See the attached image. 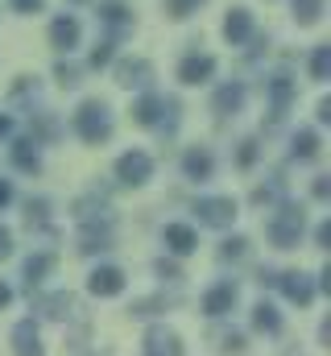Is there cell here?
<instances>
[{
  "instance_id": "6da1fadb",
  "label": "cell",
  "mask_w": 331,
  "mask_h": 356,
  "mask_svg": "<svg viewBox=\"0 0 331 356\" xmlns=\"http://www.w3.org/2000/svg\"><path fill=\"white\" fill-rule=\"evenodd\" d=\"M75 133L87 145H104L112 137V112H108L104 99H83L75 108Z\"/></svg>"
},
{
  "instance_id": "7a4b0ae2",
  "label": "cell",
  "mask_w": 331,
  "mask_h": 356,
  "mask_svg": "<svg viewBox=\"0 0 331 356\" xmlns=\"http://www.w3.org/2000/svg\"><path fill=\"white\" fill-rule=\"evenodd\" d=\"M302 228H307V216H302V207H294V203H286L273 220H269V241L277 245V249H294L298 245V236H302Z\"/></svg>"
},
{
  "instance_id": "3957f363",
  "label": "cell",
  "mask_w": 331,
  "mask_h": 356,
  "mask_svg": "<svg viewBox=\"0 0 331 356\" xmlns=\"http://www.w3.org/2000/svg\"><path fill=\"white\" fill-rule=\"evenodd\" d=\"M195 216H199V224H207V228H228V224L236 220V203L224 199V195H207V199L195 203Z\"/></svg>"
},
{
  "instance_id": "277c9868",
  "label": "cell",
  "mask_w": 331,
  "mask_h": 356,
  "mask_svg": "<svg viewBox=\"0 0 331 356\" xmlns=\"http://www.w3.org/2000/svg\"><path fill=\"white\" fill-rule=\"evenodd\" d=\"M150 175H154V158H150V154L129 149V154L116 158V178H120L124 186H141V182H150Z\"/></svg>"
},
{
  "instance_id": "5b68a950",
  "label": "cell",
  "mask_w": 331,
  "mask_h": 356,
  "mask_svg": "<svg viewBox=\"0 0 331 356\" xmlns=\"http://www.w3.org/2000/svg\"><path fill=\"white\" fill-rule=\"evenodd\" d=\"M211 75H216V58H211V54H199V50H195V54H186V58L178 63V79H182L186 88H199V83H207Z\"/></svg>"
},
{
  "instance_id": "8992f818",
  "label": "cell",
  "mask_w": 331,
  "mask_h": 356,
  "mask_svg": "<svg viewBox=\"0 0 331 356\" xmlns=\"http://www.w3.org/2000/svg\"><path fill=\"white\" fill-rule=\"evenodd\" d=\"M87 290H91L95 298H116V294L124 290V269H116V266L91 269V277H87Z\"/></svg>"
},
{
  "instance_id": "52a82bcc",
  "label": "cell",
  "mask_w": 331,
  "mask_h": 356,
  "mask_svg": "<svg viewBox=\"0 0 331 356\" xmlns=\"http://www.w3.org/2000/svg\"><path fill=\"white\" fill-rule=\"evenodd\" d=\"M170 108H178V104L150 91V95H141V99L133 104V120H137V124H162V116L170 112Z\"/></svg>"
},
{
  "instance_id": "ba28073f",
  "label": "cell",
  "mask_w": 331,
  "mask_h": 356,
  "mask_svg": "<svg viewBox=\"0 0 331 356\" xmlns=\"http://www.w3.org/2000/svg\"><path fill=\"white\" fill-rule=\"evenodd\" d=\"M150 79H154V67L145 58H120L116 63V83L120 88H150Z\"/></svg>"
},
{
  "instance_id": "9c48e42d",
  "label": "cell",
  "mask_w": 331,
  "mask_h": 356,
  "mask_svg": "<svg viewBox=\"0 0 331 356\" xmlns=\"http://www.w3.org/2000/svg\"><path fill=\"white\" fill-rule=\"evenodd\" d=\"M277 286H282V294H286L290 302H298V307H311V298H315V282H311L307 273H298V269L282 273Z\"/></svg>"
},
{
  "instance_id": "30bf717a",
  "label": "cell",
  "mask_w": 331,
  "mask_h": 356,
  "mask_svg": "<svg viewBox=\"0 0 331 356\" xmlns=\"http://www.w3.org/2000/svg\"><path fill=\"white\" fill-rule=\"evenodd\" d=\"M232 307H236V286L232 282H220L203 294V315H211V319H224Z\"/></svg>"
},
{
  "instance_id": "8fae6325",
  "label": "cell",
  "mask_w": 331,
  "mask_h": 356,
  "mask_svg": "<svg viewBox=\"0 0 331 356\" xmlns=\"http://www.w3.org/2000/svg\"><path fill=\"white\" fill-rule=\"evenodd\" d=\"M79 21H75V17H71V13H63V17H54V21H50V46H54V50H67V54H71V50H75V46H79Z\"/></svg>"
},
{
  "instance_id": "7c38bea8",
  "label": "cell",
  "mask_w": 331,
  "mask_h": 356,
  "mask_svg": "<svg viewBox=\"0 0 331 356\" xmlns=\"http://www.w3.org/2000/svg\"><path fill=\"white\" fill-rule=\"evenodd\" d=\"M145 356H182V340H178V332H170V327H150L145 332Z\"/></svg>"
},
{
  "instance_id": "4fadbf2b",
  "label": "cell",
  "mask_w": 331,
  "mask_h": 356,
  "mask_svg": "<svg viewBox=\"0 0 331 356\" xmlns=\"http://www.w3.org/2000/svg\"><path fill=\"white\" fill-rule=\"evenodd\" d=\"M13 353L17 356H42V332H38V323L33 319H21L17 327H13Z\"/></svg>"
},
{
  "instance_id": "5bb4252c",
  "label": "cell",
  "mask_w": 331,
  "mask_h": 356,
  "mask_svg": "<svg viewBox=\"0 0 331 356\" xmlns=\"http://www.w3.org/2000/svg\"><path fill=\"white\" fill-rule=\"evenodd\" d=\"M162 241H166V249H170L174 257H186V253H195V249H199V236H195V228H191V224H166Z\"/></svg>"
},
{
  "instance_id": "9a60e30c",
  "label": "cell",
  "mask_w": 331,
  "mask_h": 356,
  "mask_svg": "<svg viewBox=\"0 0 331 356\" xmlns=\"http://www.w3.org/2000/svg\"><path fill=\"white\" fill-rule=\"evenodd\" d=\"M182 175L195 178V182H207V178L216 175V158L207 149H186L182 154Z\"/></svg>"
},
{
  "instance_id": "2e32d148",
  "label": "cell",
  "mask_w": 331,
  "mask_h": 356,
  "mask_svg": "<svg viewBox=\"0 0 331 356\" xmlns=\"http://www.w3.org/2000/svg\"><path fill=\"white\" fill-rule=\"evenodd\" d=\"M224 38H228L232 46H245L248 38H252V13H248V8H232V13L224 17Z\"/></svg>"
},
{
  "instance_id": "e0dca14e",
  "label": "cell",
  "mask_w": 331,
  "mask_h": 356,
  "mask_svg": "<svg viewBox=\"0 0 331 356\" xmlns=\"http://www.w3.org/2000/svg\"><path fill=\"white\" fill-rule=\"evenodd\" d=\"M211 108H216L220 116H236V112L245 108V83H224V88L216 91Z\"/></svg>"
},
{
  "instance_id": "ac0fdd59",
  "label": "cell",
  "mask_w": 331,
  "mask_h": 356,
  "mask_svg": "<svg viewBox=\"0 0 331 356\" xmlns=\"http://www.w3.org/2000/svg\"><path fill=\"white\" fill-rule=\"evenodd\" d=\"M290 154H294L298 162L319 158V133H315V129H298V133L290 137Z\"/></svg>"
},
{
  "instance_id": "d6986e66",
  "label": "cell",
  "mask_w": 331,
  "mask_h": 356,
  "mask_svg": "<svg viewBox=\"0 0 331 356\" xmlns=\"http://www.w3.org/2000/svg\"><path fill=\"white\" fill-rule=\"evenodd\" d=\"M13 166L17 170H25V175H33V170H42V154H38V141H17L13 145Z\"/></svg>"
},
{
  "instance_id": "ffe728a7",
  "label": "cell",
  "mask_w": 331,
  "mask_h": 356,
  "mask_svg": "<svg viewBox=\"0 0 331 356\" xmlns=\"http://www.w3.org/2000/svg\"><path fill=\"white\" fill-rule=\"evenodd\" d=\"M269 95H273V120H282L286 108H290V99H294V83L286 75H277V79H269Z\"/></svg>"
},
{
  "instance_id": "44dd1931",
  "label": "cell",
  "mask_w": 331,
  "mask_h": 356,
  "mask_svg": "<svg viewBox=\"0 0 331 356\" xmlns=\"http://www.w3.org/2000/svg\"><path fill=\"white\" fill-rule=\"evenodd\" d=\"M252 327L273 336V332H282V315H277L269 302H257V307H252Z\"/></svg>"
},
{
  "instance_id": "7402d4cb",
  "label": "cell",
  "mask_w": 331,
  "mask_h": 356,
  "mask_svg": "<svg viewBox=\"0 0 331 356\" xmlns=\"http://www.w3.org/2000/svg\"><path fill=\"white\" fill-rule=\"evenodd\" d=\"M50 269H54V253H33V257L25 261V282H29V290H33Z\"/></svg>"
},
{
  "instance_id": "603a6c76",
  "label": "cell",
  "mask_w": 331,
  "mask_h": 356,
  "mask_svg": "<svg viewBox=\"0 0 331 356\" xmlns=\"http://www.w3.org/2000/svg\"><path fill=\"white\" fill-rule=\"evenodd\" d=\"M99 21H108L112 29H124V25H129V8H124L120 0H104V4H99Z\"/></svg>"
},
{
  "instance_id": "cb8c5ba5",
  "label": "cell",
  "mask_w": 331,
  "mask_h": 356,
  "mask_svg": "<svg viewBox=\"0 0 331 356\" xmlns=\"http://www.w3.org/2000/svg\"><path fill=\"white\" fill-rule=\"evenodd\" d=\"M323 17V0H294V21L298 25H315Z\"/></svg>"
},
{
  "instance_id": "d4e9b609",
  "label": "cell",
  "mask_w": 331,
  "mask_h": 356,
  "mask_svg": "<svg viewBox=\"0 0 331 356\" xmlns=\"http://www.w3.org/2000/svg\"><path fill=\"white\" fill-rule=\"evenodd\" d=\"M328 75H331V46H319L311 54V79L315 83H328Z\"/></svg>"
},
{
  "instance_id": "484cf974",
  "label": "cell",
  "mask_w": 331,
  "mask_h": 356,
  "mask_svg": "<svg viewBox=\"0 0 331 356\" xmlns=\"http://www.w3.org/2000/svg\"><path fill=\"white\" fill-rule=\"evenodd\" d=\"M42 307H46V315H50V319H67V315H71V307H75V298H71V294H54V298H46Z\"/></svg>"
},
{
  "instance_id": "4316f807",
  "label": "cell",
  "mask_w": 331,
  "mask_h": 356,
  "mask_svg": "<svg viewBox=\"0 0 331 356\" xmlns=\"http://www.w3.org/2000/svg\"><path fill=\"white\" fill-rule=\"evenodd\" d=\"M199 8H203V0H166V13L178 17V21H186V17L199 13Z\"/></svg>"
},
{
  "instance_id": "83f0119b",
  "label": "cell",
  "mask_w": 331,
  "mask_h": 356,
  "mask_svg": "<svg viewBox=\"0 0 331 356\" xmlns=\"http://www.w3.org/2000/svg\"><path fill=\"white\" fill-rule=\"evenodd\" d=\"M112 46H116V42H112V38H104V42H99L95 50H91V67H95V71L112 63Z\"/></svg>"
},
{
  "instance_id": "f1b7e54d",
  "label": "cell",
  "mask_w": 331,
  "mask_h": 356,
  "mask_svg": "<svg viewBox=\"0 0 331 356\" xmlns=\"http://www.w3.org/2000/svg\"><path fill=\"white\" fill-rule=\"evenodd\" d=\"M216 348H220V353H241V348H245V336H241V332H224Z\"/></svg>"
},
{
  "instance_id": "f546056e",
  "label": "cell",
  "mask_w": 331,
  "mask_h": 356,
  "mask_svg": "<svg viewBox=\"0 0 331 356\" xmlns=\"http://www.w3.org/2000/svg\"><path fill=\"white\" fill-rule=\"evenodd\" d=\"M58 83H63V88H75V83H79V71L63 63V67H58Z\"/></svg>"
},
{
  "instance_id": "4dcf8cb0",
  "label": "cell",
  "mask_w": 331,
  "mask_h": 356,
  "mask_svg": "<svg viewBox=\"0 0 331 356\" xmlns=\"http://www.w3.org/2000/svg\"><path fill=\"white\" fill-rule=\"evenodd\" d=\"M8 4H13L17 13H42V8H46V0H8Z\"/></svg>"
},
{
  "instance_id": "1f68e13d",
  "label": "cell",
  "mask_w": 331,
  "mask_h": 356,
  "mask_svg": "<svg viewBox=\"0 0 331 356\" xmlns=\"http://www.w3.org/2000/svg\"><path fill=\"white\" fill-rule=\"evenodd\" d=\"M245 236H232V241H228V245H224V257H245Z\"/></svg>"
},
{
  "instance_id": "d6a6232c",
  "label": "cell",
  "mask_w": 331,
  "mask_h": 356,
  "mask_svg": "<svg viewBox=\"0 0 331 356\" xmlns=\"http://www.w3.org/2000/svg\"><path fill=\"white\" fill-rule=\"evenodd\" d=\"M4 257H13V232L0 224V261H4Z\"/></svg>"
},
{
  "instance_id": "836d02e7",
  "label": "cell",
  "mask_w": 331,
  "mask_h": 356,
  "mask_svg": "<svg viewBox=\"0 0 331 356\" xmlns=\"http://www.w3.org/2000/svg\"><path fill=\"white\" fill-rule=\"evenodd\" d=\"M8 203H13V182L0 178V207H8Z\"/></svg>"
},
{
  "instance_id": "e575fe53",
  "label": "cell",
  "mask_w": 331,
  "mask_h": 356,
  "mask_svg": "<svg viewBox=\"0 0 331 356\" xmlns=\"http://www.w3.org/2000/svg\"><path fill=\"white\" fill-rule=\"evenodd\" d=\"M257 158V141H245V149H241V166H248Z\"/></svg>"
},
{
  "instance_id": "d590c367",
  "label": "cell",
  "mask_w": 331,
  "mask_h": 356,
  "mask_svg": "<svg viewBox=\"0 0 331 356\" xmlns=\"http://www.w3.org/2000/svg\"><path fill=\"white\" fill-rule=\"evenodd\" d=\"M315 241H319V245H328V241H331V224H319V232H315Z\"/></svg>"
},
{
  "instance_id": "8d00e7d4",
  "label": "cell",
  "mask_w": 331,
  "mask_h": 356,
  "mask_svg": "<svg viewBox=\"0 0 331 356\" xmlns=\"http://www.w3.org/2000/svg\"><path fill=\"white\" fill-rule=\"evenodd\" d=\"M319 120H323V124L331 120V99H319Z\"/></svg>"
},
{
  "instance_id": "74e56055",
  "label": "cell",
  "mask_w": 331,
  "mask_h": 356,
  "mask_svg": "<svg viewBox=\"0 0 331 356\" xmlns=\"http://www.w3.org/2000/svg\"><path fill=\"white\" fill-rule=\"evenodd\" d=\"M158 273H162V277H178V269L170 266V261H158Z\"/></svg>"
},
{
  "instance_id": "f35d334b",
  "label": "cell",
  "mask_w": 331,
  "mask_h": 356,
  "mask_svg": "<svg viewBox=\"0 0 331 356\" xmlns=\"http://www.w3.org/2000/svg\"><path fill=\"white\" fill-rule=\"evenodd\" d=\"M328 191H331V182H328V178H319V182H315V195H319V199H328Z\"/></svg>"
},
{
  "instance_id": "ab89813d",
  "label": "cell",
  "mask_w": 331,
  "mask_h": 356,
  "mask_svg": "<svg viewBox=\"0 0 331 356\" xmlns=\"http://www.w3.org/2000/svg\"><path fill=\"white\" fill-rule=\"evenodd\" d=\"M8 302H13V290H8V286L0 282V307H8Z\"/></svg>"
},
{
  "instance_id": "60d3db41",
  "label": "cell",
  "mask_w": 331,
  "mask_h": 356,
  "mask_svg": "<svg viewBox=\"0 0 331 356\" xmlns=\"http://www.w3.org/2000/svg\"><path fill=\"white\" fill-rule=\"evenodd\" d=\"M8 133H13V120H8V116H0V141H4Z\"/></svg>"
},
{
  "instance_id": "b9f144b4",
  "label": "cell",
  "mask_w": 331,
  "mask_h": 356,
  "mask_svg": "<svg viewBox=\"0 0 331 356\" xmlns=\"http://www.w3.org/2000/svg\"><path fill=\"white\" fill-rule=\"evenodd\" d=\"M71 4H87V0H71Z\"/></svg>"
}]
</instances>
